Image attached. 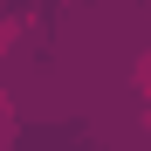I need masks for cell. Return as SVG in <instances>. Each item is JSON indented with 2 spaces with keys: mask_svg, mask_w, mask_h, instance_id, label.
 I'll return each mask as SVG.
<instances>
[{
  "mask_svg": "<svg viewBox=\"0 0 151 151\" xmlns=\"http://www.w3.org/2000/svg\"><path fill=\"white\" fill-rule=\"evenodd\" d=\"M7 137H14V103L0 96V151H7Z\"/></svg>",
  "mask_w": 151,
  "mask_h": 151,
  "instance_id": "cell-1",
  "label": "cell"
}]
</instances>
